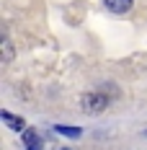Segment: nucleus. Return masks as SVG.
Segmentation results:
<instances>
[{
  "mask_svg": "<svg viewBox=\"0 0 147 150\" xmlns=\"http://www.w3.org/2000/svg\"><path fill=\"white\" fill-rule=\"evenodd\" d=\"M108 106V96H103V91H90L83 96V109L90 111V114H98Z\"/></svg>",
  "mask_w": 147,
  "mask_h": 150,
  "instance_id": "1",
  "label": "nucleus"
},
{
  "mask_svg": "<svg viewBox=\"0 0 147 150\" xmlns=\"http://www.w3.org/2000/svg\"><path fill=\"white\" fill-rule=\"evenodd\" d=\"M106 3V8L111 11V13H127L129 8H132L134 0H103Z\"/></svg>",
  "mask_w": 147,
  "mask_h": 150,
  "instance_id": "4",
  "label": "nucleus"
},
{
  "mask_svg": "<svg viewBox=\"0 0 147 150\" xmlns=\"http://www.w3.org/2000/svg\"><path fill=\"white\" fill-rule=\"evenodd\" d=\"M59 135H65V137H80L83 132H80V127H70V124H57L54 127Z\"/></svg>",
  "mask_w": 147,
  "mask_h": 150,
  "instance_id": "5",
  "label": "nucleus"
},
{
  "mask_svg": "<svg viewBox=\"0 0 147 150\" xmlns=\"http://www.w3.org/2000/svg\"><path fill=\"white\" fill-rule=\"evenodd\" d=\"M11 57H13V47L8 39H3V62H11Z\"/></svg>",
  "mask_w": 147,
  "mask_h": 150,
  "instance_id": "6",
  "label": "nucleus"
},
{
  "mask_svg": "<svg viewBox=\"0 0 147 150\" xmlns=\"http://www.w3.org/2000/svg\"><path fill=\"white\" fill-rule=\"evenodd\" d=\"M145 137H147V129H145Z\"/></svg>",
  "mask_w": 147,
  "mask_h": 150,
  "instance_id": "7",
  "label": "nucleus"
},
{
  "mask_svg": "<svg viewBox=\"0 0 147 150\" xmlns=\"http://www.w3.org/2000/svg\"><path fill=\"white\" fill-rule=\"evenodd\" d=\"M0 119L5 122L11 129H15V132H21V129H26V122L21 119V117H13L11 111H0Z\"/></svg>",
  "mask_w": 147,
  "mask_h": 150,
  "instance_id": "3",
  "label": "nucleus"
},
{
  "mask_svg": "<svg viewBox=\"0 0 147 150\" xmlns=\"http://www.w3.org/2000/svg\"><path fill=\"white\" fill-rule=\"evenodd\" d=\"M62 150H67V148H62Z\"/></svg>",
  "mask_w": 147,
  "mask_h": 150,
  "instance_id": "8",
  "label": "nucleus"
},
{
  "mask_svg": "<svg viewBox=\"0 0 147 150\" xmlns=\"http://www.w3.org/2000/svg\"><path fill=\"white\" fill-rule=\"evenodd\" d=\"M23 145L26 150H41V137L36 135V129H23Z\"/></svg>",
  "mask_w": 147,
  "mask_h": 150,
  "instance_id": "2",
  "label": "nucleus"
}]
</instances>
